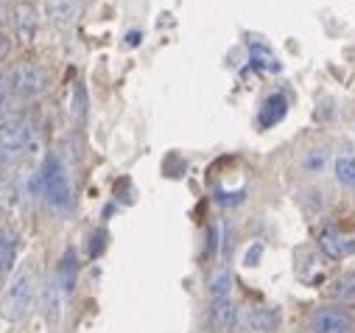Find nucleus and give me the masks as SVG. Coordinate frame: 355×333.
<instances>
[{"label": "nucleus", "mask_w": 355, "mask_h": 333, "mask_svg": "<svg viewBox=\"0 0 355 333\" xmlns=\"http://www.w3.org/2000/svg\"><path fill=\"white\" fill-rule=\"evenodd\" d=\"M210 316H213V322H216L221 330H230V327L238 325V308H235V302H232L230 297H227V300H213Z\"/></svg>", "instance_id": "14"}, {"label": "nucleus", "mask_w": 355, "mask_h": 333, "mask_svg": "<svg viewBox=\"0 0 355 333\" xmlns=\"http://www.w3.org/2000/svg\"><path fill=\"white\" fill-rule=\"evenodd\" d=\"M51 85V76L42 65L37 62H20L9 70L6 76V87L12 96L23 99V101H31V99H40Z\"/></svg>", "instance_id": "3"}, {"label": "nucleus", "mask_w": 355, "mask_h": 333, "mask_svg": "<svg viewBox=\"0 0 355 333\" xmlns=\"http://www.w3.org/2000/svg\"><path fill=\"white\" fill-rule=\"evenodd\" d=\"M311 325L316 333H355V316L344 308H336V305L319 308L313 314Z\"/></svg>", "instance_id": "4"}, {"label": "nucleus", "mask_w": 355, "mask_h": 333, "mask_svg": "<svg viewBox=\"0 0 355 333\" xmlns=\"http://www.w3.org/2000/svg\"><path fill=\"white\" fill-rule=\"evenodd\" d=\"M0 3H9V0H0Z\"/></svg>", "instance_id": "27"}, {"label": "nucleus", "mask_w": 355, "mask_h": 333, "mask_svg": "<svg viewBox=\"0 0 355 333\" xmlns=\"http://www.w3.org/2000/svg\"><path fill=\"white\" fill-rule=\"evenodd\" d=\"M319 249H322L327 258L341 261V258H347V255L355 253V241L347 238L344 232H338L336 227H324V230L319 232Z\"/></svg>", "instance_id": "7"}, {"label": "nucleus", "mask_w": 355, "mask_h": 333, "mask_svg": "<svg viewBox=\"0 0 355 333\" xmlns=\"http://www.w3.org/2000/svg\"><path fill=\"white\" fill-rule=\"evenodd\" d=\"M327 294L338 302H355V272H344L341 278H336L330 283Z\"/></svg>", "instance_id": "16"}, {"label": "nucleus", "mask_w": 355, "mask_h": 333, "mask_svg": "<svg viewBox=\"0 0 355 333\" xmlns=\"http://www.w3.org/2000/svg\"><path fill=\"white\" fill-rule=\"evenodd\" d=\"M56 278H59V286L64 291V297H70L76 291V280H78V258H76V249H64L59 264H56Z\"/></svg>", "instance_id": "9"}, {"label": "nucleus", "mask_w": 355, "mask_h": 333, "mask_svg": "<svg viewBox=\"0 0 355 333\" xmlns=\"http://www.w3.org/2000/svg\"><path fill=\"white\" fill-rule=\"evenodd\" d=\"M324 162H327V151L313 148V151H308V154L302 157V169H305L308 174H319V171L324 169Z\"/></svg>", "instance_id": "19"}, {"label": "nucleus", "mask_w": 355, "mask_h": 333, "mask_svg": "<svg viewBox=\"0 0 355 333\" xmlns=\"http://www.w3.org/2000/svg\"><path fill=\"white\" fill-rule=\"evenodd\" d=\"M34 191H42L48 205L53 210H59V213L73 207V185H70V180L64 174V165H62L59 157H48L42 162V169L34 177Z\"/></svg>", "instance_id": "2"}, {"label": "nucleus", "mask_w": 355, "mask_h": 333, "mask_svg": "<svg viewBox=\"0 0 355 333\" xmlns=\"http://www.w3.org/2000/svg\"><path fill=\"white\" fill-rule=\"evenodd\" d=\"M333 169H336V180H338L341 185H347V188H355V157H352V154H347V157H338Z\"/></svg>", "instance_id": "18"}, {"label": "nucleus", "mask_w": 355, "mask_h": 333, "mask_svg": "<svg viewBox=\"0 0 355 333\" xmlns=\"http://www.w3.org/2000/svg\"><path fill=\"white\" fill-rule=\"evenodd\" d=\"M243 325H246L249 330H257V333H272V330H277V325H280V311H277V308H269V305L252 308V311H246Z\"/></svg>", "instance_id": "10"}, {"label": "nucleus", "mask_w": 355, "mask_h": 333, "mask_svg": "<svg viewBox=\"0 0 355 333\" xmlns=\"http://www.w3.org/2000/svg\"><path fill=\"white\" fill-rule=\"evenodd\" d=\"M40 297H42V314H45L48 325H56L59 316H62V297H64L56 272L48 275V278L42 280V286H40Z\"/></svg>", "instance_id": "6"}, {"label": "nucleus", "mask_w": 355, "mask_h": 333, "mask_svg": "<svg viewBox=\"0 0 355 333\" xmlns=\"http://www.w3.org/2000/svg\"><path fill=\"white\" fill-rule=\"evenodd\" d=\"M34 300H37V272H34L31 264H26L12 275V280L3 291V300H0V316H3L6 322H20L31 311Z\"/></svg>", "instance_id": "1"}, {"label": "nucleus", "mask_w": 355, "mask_h": 333, "mask_svg": "<svg viewBox=\"0 0 355 333\" xmlns=\"http://www.w3.org/2000/svg\"><path fill=\"white\" fill-rule=\"evenodd\" d=\"M17 249H20V235H17L15 227H6L3 232H0V275L15 272Z\"/></svg>", "instance_id": "11"}, {"label": "nucleus", "mask_w": 355, "mask_h": 333, "mask_svg": "<svg viewBox=\"0 0 355 333\" xmlns=\"http://www.w3.org/2000/svg\"><path fill=\"white\" fill-rule=\"evenodd\" d=\"M207 291H210V300H227L230 297V291H232V275H230L227 266H221V269H216L210 275Z\"/></svg>", "instance_id": "15"}, {"label": "nucleus", "mask_w": 355, "mask_h": 333, "mask_svg": "<svg viewBox=\"0 0 355 333\" xmlns=\"http://www.w3.org/2000/svg\"><path fill=\"white\" fill-rule=\"evenodd\" d=\"M76 12L78 0H45V17L59 28H67L76 20Z\"/></svg>", "instance_id": "12"}, {"label": "nucleus", "mask_w": 355, "mask_h": 333, "mask_svg": "<svg viewBox=\"0 0 355 333\" xmlns=\"http://www.w3.org/2000/svg\"><path fill=\"white\" fill-rule=\"evenodd\" d=\"M70 112H73V118H84V112H87V93H84L81 85L73 87V107H70Z\"/></svg>", "instance_id": "20"}, {"label": "nucleus", "mask_w": 355, "mask_h": 333, "mask_svg": "<svg viewBox=\"0 0 355 333\" xmlns=\"http://www.w3.org/2000/svg\"><path fill=\"white\" fill-rule=\"evenodd\" d=\"M0 146H6L12 151H23L28 146H34V126L26 118H9L6 123H0Z\"/></svg>", "instance_id": "5"}, {"label": "nucleus", "mask_w": 355, "mask_h": 333, "mask_svg": "<svg viewBox=\"0 0 355 333\" xmlns=\"http://www.w3.org/2000/svg\"><path fill=\"white\" fill-rule=\"evenodd\" d=\"M260 255H263V244H252V246L246 249V258H243V264H246V266H257Z\"/></svg>", "instance_id": "22"}, {"label": "nucleus", "mask_w": 355, "mask_h": 333, "mask_svg": "<svg viewBox=\"0 0 355 333\" xmlns=\"http://www.w3.org/2000/svg\"><path fill=\"white\" fill-rule=\"evenodd\" d=\"M17 160V151L6 148V146H0V169H9V165Z\"/></svg>", "instance_id": "23"}, {"label": "nucleus", "mask_w": 355, "mask_h": 333, "mask_svg": "<svg viewBox=\"0 0 355 333\" xmlns=\"http://www.w3.org/2000/svg\"><path fill=\"white\" fill-rule=\"evenodd\" d=\"M9 96H12V93H9V87H6V85H0V112L6 110V104H9Z\"/></svg>", "instance_id": "25"}, {"label": "nucleus", "mask_w": 355, "mask_h": 333, "mask_svg": "<svg viewBox=\"0 0 355 333\" xmlns=\"http://www.w3.org/2000/svg\"><path fill=\"white\" fill-rule=\"evenodd\" d=\"M6 23V9H3V3H0V26Z\"/></svg>", "instance_id": "26"}, {"label": "nucleus", "mask_w": 355, "mask_h": 333, "mask_svg": "<svg viewBox=\"0 0 355 333\" xmlns=\"http://www.w3.org/2000/svg\"><path fill=\"white\" fill-rule=\"evenodd\" d=\"M101 246H107V232L104 230H96L93 232V244H90V258H98L101 255Z\"/></svg>", "instance_id": "21"}, {"label": "nucleus", "mask_w": 355, "mask_h": 333, "mask_svg": "<svg viewBox=\"0 0 355 333\" xmlns=\"http://www.w3.org/2000/svg\"><path fill=\"white\" fill-rule=\"evenodd\" d=\"M12 26H15V34H17L23 42H34L37 28H40L37 12H34L28 3H17L15 12H12Z\"/></svg>", "instance_id": "8"}, {"label": "nucleus", "mask_w": 355, "mask_h": 333, "mask_svg": "<svg viewBox=\"0 0 355 333\" xmlns=\"http://www.w3.org/2000/svg\"><path fill=\"white\" fill-rule=\"evenodd\" d=\"M286 112H288V101H286V96H280V93H275V96H269L263 101V107H260V126H275V123H280L283 118H286Z\"/></svg>", "instance_id": "13"}, {"label": "nucleus", "mask_w": 355, "mask_h": 333, "mask_svg": "<svg viewBox=\"0 0 355 333\" xmlns=\"http://www.w3.org/2000/svg\"><path fill=\"white\" fill-rule=\"evenodd\" d=\"M249 56H252V65L257 67V70H266V73H277L280 70V62H277V56L266 48V45H252L249 48Z\"/></svg>", "instance_id": "17"}, {"label": "nucleus", "mask_w": 355, "mask_h": 333, "mask_svg": "<svg viewBox=\"0 0 355 333\" xmlns=\"http://www.w3.org/2000/svg\"><path fill=\"white\" fill-rule=\"evenodd\" d=\"M9 51H12V40H9L3 31H0V59H6Z\"/></svg>", "instance_id": "24"}]
</instances>
